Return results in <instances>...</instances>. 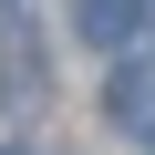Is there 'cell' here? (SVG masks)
Masks as SVG:
<instances>
[{
	"label": "cell",
	"instance_id": "277c9868",
	"mask_svg": "<svg viewBox=\"0 0 155 155\" xmlns=\"http://www.w3.org/2000/svg\"><path fill=\"white\" fill-rule=\"evenodd\" d=\"M0 11H21V0H0Z\"/></svg>",
	"mask_w": 155,
	"mask_h": 155
},
{
	"label": "cell",
	"instance_id": "3957f363",
	"mask_svg": "<svg viewBox=\"0 0 155 155\" xmlns=\"http://www.w3.org/2000/svg\"><path fill=\"white\" fill-rule=\"evenodd\" d=\"M0 83H31V93H41V41H21V31H0Z\"/></svg>",
	"mask_w": 155,
	"mask_h": 155
},
{
	"label": "cell",
	"instance_id": "5b68a950",
	"mask_svg": "<svg viewBox=\"0 0 155 155\" xmlns=\"http://www.w3.org/2000/svg\"><path fill=\"white\" fill-rule=\"evenodd\" d=\"M0 155H21V145H0Z\"/></svg>",
	"mask_w": 155,
	"mask_h": 155
},
{
	"label": "cell",
	"instance_id": "7a4b0ae2",
	"mask_svg": "<svg viewBox=\"0 0 155 155\" xmlns=\"http://www.w3.org/2000/svg\"><path fill=\"white\" fill-rule=\"evenodd\" d=\"M104 124H124V134H155V62H124L114 83H104Z\"/></svg>",
	"mask_w": 155,
	"mask_h": 155
},
{
	"label": "cell",
	"instance_id": "6da1fadb",
	"mask_svg": "<svg viewBox=\"0 0 155 155\" xmlns=\"http://www.w3.org/2000/svg\"><path fill=\"white\" fill-rule=\"evenodd\" d=\"M145 21H155V0H72V31H83L93 52H124Z\"/></svg>",
	"mask_w": 155,
	"mask_h": 155
}]
</instances>
